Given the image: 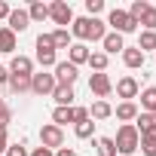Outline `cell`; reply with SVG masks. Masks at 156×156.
<instances>
[{"label":"cell","instance_id":"cell-35","mask_svg":"<svg viewBox=\"0 0 156 156\" xmlns=\"http://www.w3.org/2000/svg\"><path fill=\"white\" fill-rule=\"evenodd\" d=\"M9 122H12V110H9V107L3 104V110H0V129L6 132V126H9Z\"/></svg>","mask_w":156,"mask_h":156},{"label":"cell","instance_id":"cell-43","mask_svg":"<svg viewBox=\"0 0 156 156\" xmlns=\"http://www.w3.org/2000/svg\"><path fill=\"white\" fill-rule=\"evenodd\" d=\"M153 119H156V110H153Z\"/></svg>","mask_w":156,"mask_h":156},{"label":"cell","instance_id":"cell-41","mask_svg":"<svg viewBox=\"0 0 156 156\" xmlns=\"http://www.w3.org/2000/svg\"><path fill=\"white\" fill-rule=\"evenodd\" d=\"M0 83H9V67L0 64Z\"/></svg>","mask_w":156,"mask_h":156},{"label":"cell","instance_id":"cell-31","mask_svg":"<svg viewBox=\"0 0 156 156\" xmlns=\"http://www.w3.org/2000/svg\"><path fill=\"white\" fill-rule=\"evenodd\" d=\"M138 25H144V31H156V6H147V12L141 16Z\"/></svg>","mask_w":156,"mask_h":156},{"label":"cell","instance_id":"cell-7","mask_svg":"<svg viewBox=\"0 0 156 156\" xmlns=\"http://www.w3.org/2000/svg\"><path fill=\"white\" fill-rule=\"evenodd\" d=\"M95 25H98V19H89V16L73 19V25H70V37H76L80 43H86V40H92V31H95Z\"/></svg>","mask_w":156,"mask_h":156},{"label":"cell","instance_id":"cell-30","mask_svg":"<svg viewBox=\"0 0 156 156\" xmlns=\"http://www.w3.org/2000/svg\"><path fill=\"white\" fill-rule=\"evenodd\" d=\"M95 126H98L95 119H86V122H76L73 132H76V138H92L95 135Z\"/></svg>","mask_w":156,"mask_h":156},{"label":"cell","instance_id":"cell-19","mask_svg":"<svg viewBox=\"0 0 156 156\" xmlns=\"http://www.w3.org/2000/svg\"><path fill=\"white\" fill-rule=\"evenodd\" d=\"M135 132L138 135H147V132H153L156 129V119H153V113H144V110H138V116H135Z\"/></svg>","mask_w":156,"mask_h":156},{"label":"cell","instance_id":"cell-22","mask_svg":"<svg viewBox=\"0 0 156 156\" xmlns=\"http://www.w3.org/2000/svg\"><path fill=\"white\" fill-rule=\"evenodd\" d=\"M107 116H113V107L107 101H95L89 107V119H107Z\"/></svg>","mask_w":156,"mask_h":156},{"label":"cell","instance_id":"cell-33","mask_svg":"<svg viewBox=\"0 0 156 156\" xmlns=\"http://www.w3.org/2000/svg\"><path fill=\"white\" fill-rule=\"evenodd\" d=\"M101 9H104V0H86V12H89V19H95Z\"/></svg>","mask_w":156,"mask_h":156},{"label":"cell","instance_id":"cell-16","mask_svg":"<svg viewBox=\"0 0 156 156\" xmlns=\"http://www.w3.org/2000/svg\"><path fill=\"white\" fill-rule=\"evenodd\" d=\"M52 98H55V104L58 107H73V98H76V92H73V86H55V92H52Z\"/></svg>","mask_w":156,"mask_h":156},{"label":"cell","instance_id":"cell-29","mask_svg":"<svg viewBox=\"0 0 156 156\" xmlns=\"http://www.w3.org/2000/svg\"><path fill=\"white\" fill-rule=\"evenodd\" d=\"M138 49H141V52L156 49V31H141V37H138Z\"/></svg>","mask_w":156,"mask_h":156},{"label":"cell","instance_id":"cell-8","mask_svg":"<svg viewBox=\"0 0 156 156\" xmlns=\"http://www.w3.org/2000/svg\"><path fill=\"white\" fill-rule=\"evenodd\" d=\"M52 76H55V83H61V86H73L76 76H80V67H73L70 61H58L52 67Z\"/></svg>","mask_w":156,"mask_h":156},{"label":"cell","instance_id":"cell-10","mask_svg":"<svg viewBox=\"0 0 156 156\" xmlns=\"http://www.w3.org/2000/svg\"><path fill=\"white\" fill-rule=\"evenodd\" d=\"M138 92H141V83L135 80V76H122V80L116 83V95H119L122 101H132V98H138Z\"/></svg>","mask_w":156,"mask_h":156},{"label":"cell","instance_id":"cell-28","mask_svg":"<svg viewBox=\"0 0 156 156\" xmlns=\"http://www.w3.org/2000/svg\"><path fill=\"white\" fill-rule=\"evenodd\" d=\"M95 150H98V156H116L113 138H95Z\"/></svg>","mask_w":156,"mask_h":156},{"label":"cell","instance_id":"cell-3","mask_svg":"<svg viewBox=\"0 0 156 156\" xmlns=\"http://www.w3.org/2000/svg\"><path fill=\"white\" fill-rule=\"evenodd\" d=\"M104 25H110V28H113V34H122V37H126V34H132V31H138V22H135L126 9H116V6L107 12V22H104Z\"/></svg>","mask_w":156,"mask_h":156},{"label":"cell","instance_id":"cell-36","mask_svg":"<svg viewBox=\"0 0 156 156\" xmlns=\"http://www.w3.org/2000/svg\"><path fill=\"white\" fill-rule=\"evenodd\" d=\"M86 119H89V107H73V126L86 122Z\"/></svg>","mask_w":156,"mask_h":156},{"label":"cell","instance_id":"cell-25","mask_svg":"<svg viewBox=\"0 0 156 156\" xmlns=\"http://www.w3.org/2000/svg\"><path fill=\"white\" fill-rule=\"evenodd\" d=\"M138 150H141L144 156H156V129H153V132H147V135H141Z\"/></svg>","mask_w":156,"mask_h":156},{"label":"cell","instance_id":"cell-23","mask_svg":"<svg viewBox=\"0 0 156 156\" xmlns=\"http://www.w3.org/2000/svg\"><path fill=\"white\" fill-rule=\"evenodd\" d=\"M67 122H73V107H55L52 110V126H67Z\"/></svg>","mask_w":156,"mask_h":156},{"label":"cell","instance_id":"cell-6","mask_svg":"<svg viewBox=\"0 0 156 156\" xmlns=\"http://www.w3.org/2000/svg\"><path fill=\"white\" fill-rule=\"evenodd\" d=\"M55 86H58V83H55V76H52L49 70L31 73V92H34V95H40V98H43V95H52Z\"/></svg>","mask_w":156,"mask_h":156},{"label":"cell","instance_id":"cell-1","mask_svg":"<svg viewBox=\"0 0 156 156\" xmlns=\"http://www.w3.org/2000/svg\"><path fill=\"white\" fill-rule=\"evenodd\" d=\"M113 144H116V156H132V153L138 150V144H141V135L135 132V126H132V122H126V126H119V129H116Z\"/></svg>","mask_w":156,"mask_h":156},{"label":"cell","instance_id":"cell-26","mask_svg":"<svg viewBox=\"0 0 156 156\" xmlns=\"http://www.w3.org/2000/svg\"><path fill=\"white\" fill-rule=\"evenodd\" d=\"M49 37H52L55 49H70V31H67V28H55Z\"/></svg>","mask_w":156,"mask_h":156},{"label":"cell","instance_id":"cell-12","mask_svg":"<svg viewBox=\"0 0 156 156\" xmlns=\"http://www.w3.org/2000/svg\"><path fill=\"white\" fill-rule=\"evenodd\" d=\"M9 73H16V76H31V73H34V58H28V55H12Z\"/></svg>","mask_w":156,"mask_h":156},{"label":"cell","instance_id":"cell-4","mask_svg":"<svg viewBox=\"0 0 156 156\" xmlns=\"http://www.w3.org/2000/svg\"><path fill=\"white\" fill-rule=\"evenodd\" d=\"M40 147H46V150H58V147H64V129H58V126H52V122H46V126H40Z\"/></svg>","mask_w":156,"mask_h":156},{"label":"cell","instance_id":"cell-14","mask_svg":"<svg viewBox=\"0 0 156 156\" xmlns=\"http://www.w3.org/2000/svg\"><path fill=\"white\" fill-rule=\"evenodd\" d=\"M67 61H70L73 67L86 64V61H89V46H86V43H70V49H67Z\"/></svg>","mask_w":156,"mask_h":156},{"label":"cell","instance_id":"cell-27","mask_svg":"<svg viewBox=\"0 0 156 156\" xmlns=\"http://www.w3.org/2000/svg\"><path fill=\"white\" fill-rule=\"evenodd\" d=\"M86 64H89L95 73H104V70H107V55H104V52H89V61H86Z\"/></svg>","mask_w":156,"mask_h":156},{"label":"cell","instance_id":"cell-38","mask_svg":"<svg viewBox=\"0 0 156 156\" xmlns=\"http://www.w3.org/2000/svg\"><path fill=\"white\" fill-rule=\"evenodd\" d=\"M6 147H9V138H6L3 129H0V153H6Z\"/></svg>","mask_w":156,"mask_h":156},{"label":"cell","instance_id":"cell-5","mask_svg":"<svg viewBox=\"0 0 156 156\" xmlns=\"http://www.w3.org/2000/svg\"><path fill=\"white\" fill-rule=\"evenodd\" d=\"M49 19H52L58 28L73 25V9H70V3H67V0H52V3H49Z\"/></svg>","mask_w":156,"mask_h":156},{"label":"cell","instance_id":"cell-39","mask_svg":"<svg viewBox=\"0 0 156 156\" xmlns=\"http://www.w3.org/2000/svg\"><path fill=\"white\" fill-rule=\"evenodd\" d=\"M9 12H12V6H9V3H3V0H0V19H9Z\"/></svg>","mask_w":156,"mask_h":156},{"label":"cell","instance_id":"cell-17","mask_svg":"<svg viewBox=\"0 0 156 156\" xmlns=\"http://www.w3.org/2000/svg\"><path fill=\"white\" fill-rule=\"evenodd\" d=\"M16 49H19V40H16V34L3 25V28H0V52H3V55H16Z\"/></svg>","mask_w":156,"mask_h":156},{"label":"cell","instance_id":"cell-11","mask_svg":"<svg viewBox=\"0 0 156 156\" xmlns=\"http://www.w3.org/2000/svg\"><path fill=\"white\" fill-rule=\"evenodd\" d=\"M28 25H31V19H28V9H12V12H9V19H6V28H9L12 34H22V31H28Z\"/></svg>","mask_w":156,"mask_h":156},{"label":"cell","instance_id":"cell-37","mask_svg":"<svg viewBox=\"0 0 156 156\" xmlns=\"http://www.w3.org/2000/svg\"><path fill=\"white\" fill-rule=\"evenodd\" d=\"M28 156H55V153H52V150H46V147H34Z\"/></svg>","mask_w":156,"mask_h":156},{"label":"cell","instance_id":"cell-18","mask_svg":"<svg viewBox=\"0 0 156 156\" xmlns=\"http://www.w3.org/2000/svg\"><path fill=\"white\" fill-rule=\"evenodd\" d=\"M113 113H116V119H122V126H126V122H135V116H138V104H135V101H119Z\"/></svg>","mask_w":156,"mask_h":156},{"label":"cell","instance_id":"cell-2","mask_svg":"<svg viewBox=\"0 0 156 156\" xmlns=\"http://www.w3.org/2000/svg\"><path fill=\"white\" fill-rule=\"evenodd\" d=\"M37 64L43 70H49V67L58 64V49H55V43H52L49 34H40L37 37Z\"/></svg>","mask_w":156,"mask_h":156},{"label":"cell","instance_id":"cell-42","mask_svg":"<svg viewBox=\"0 0 156 156\" xmlns=\"http://www.w3.org/2000/svg\"><path fill=\"white\" fill-rule=\"evenodd\" d=\"M0 110H3V98H0Z\"/></svg>","mask_w":156,"mask_h":156},{"label":"cell","instance_id":"cell-21","mask_svg":"<svg viewBox=\"0 0 156 156\" xmlns=\"http://www.w3.org/2000/svg\"><path fill=\"white\" fill-rule=\"evenodd\" d=\"M28 19H31V22H43V19H49V3L34 0V3L28 6Z\"/></svg>","mask_w":156,"mask_h":156},{"label":"cell","instance_id":"cell-34","mask_svg":"<svg viewBox=\"0 0 156 156\" xmlns=\"http://www.w3.org/2000/svg\"><path fill=\"white\" fill-rule=\"evenodd\" d=\"M28 153H31V150H28L25 144H9V147H6V156H28Z\"/></svg>","mask_w":156,"mask_h":156},{"label":"cell","instance_id":"cell-20","mask_svg":"<svg viewBox=\"0 0 156 156\" xmlns=\"http://www.w3.org/2000/svg\"><path fill=\"white\" fill-rule=\"evenodd\" d=\"M16 95H25V92H31V76H16V73H9V83H6Z\"/></svg>","mask_w":156,"mask_h":156},{"label":"cell","instance_id":"cell-24","mask_svg":"<svg viewBox=\"0 0 156 156\" xmlns=\"http://www.w3.org/2000/svg\"><path fill=\"white\" fill-rule=\"evenodd\" d=\"M141 110L144 113H153L156 110V86H147L141 92Z\"/></svg>","mask_w":156,"mask_h":156},{"label":"cell","instance_id":"cell-32","mask_svg":"<svg viewBox=\"0 0 156 156\" xmlns=\"http://www.w3.org/2000/svg\"><path fill=\"white\" fill-rule=\"evenodd\" d=\"M147 6H150V3H147V0H135V3H132V6L126 9V12H129V16H132L135 22H141V16L147 12Z\"/></svg>","mask_w":156,"mask_h":156},{"label":"cell","instance_id":"cell-9","mask_svg":"<svg viewBox=\"0 0 156 156\" xmlns=\"http://www.w3.org/2000/svg\"><path fill=\"white\" fill-rule=\"evenodd\" d=\"M89 92H92V95H98V101H104V98L113 92L110 76H107V73H92V76H89Z\"/></svg>","mask_w":156,"mask_h":156},{"label":"cell","instance_id":"cell-40","mask_svg":"<svg viewBox=\"0 0 156 156\" xmlns=\"http://www.w3.org/2000/svg\"><path fill=\"white\" fill-rule=\"evenodd\" d=\"M55 156H76V150H70V147H58Z\"/></svg>","mask_w":156,"mask_h":156},{"label":"cell","instance_id":"cell-15","mask_svg":"<svg viewBox=\"0 0 156 156\" xmlns=\"http://www.w3.org/2000/svg\"><path fill=\"white\" fill-rule=\"evenodd\" d=\"M122 64L132 67V70L144 67V52H141L138 46H126V49H122Z\"/></svg>","mask_w":156,"mask_h":156},{"label":"cell","instance_id":"cell-13","mask_svg":"<svg viewBox=\"0 0 156 156\" xmlns=\"http://www.w3.org/2000/svg\"><path fill=\"white\" fill-rule=\"evenodd\" d=\"M101 46H104V55H116V52H122V49H126V40H122V34L107 31V34H104V40H101Z\"/></svg>","mask_w":156,"mask_h":156}]
</instances>
